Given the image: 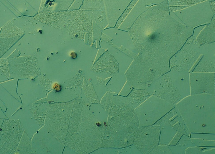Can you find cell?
Wrapping results in <instances>:
<instances>
[{"instance_id":"8","label":"cell","mask_w":215,"mask_h":154,"mask_svg":"<svg viewBox=\"0 0 215 154\" xmlns=\"http://www.w3.org/2000/svg\"><path fill=\"white\" fill-rule=\"evenodd\" d=\"M196 40L200 45L214 42V27L205 29L197 35Z\"/></svg>"},{"instance_id":"4","label":"cell","mask_w":215,"mask_h":154,"mask_svg":"<svg viewBox=\"0 0 215 154\" xmlns=\"http://www.w3.org/2000/svg\"><path fill=\"white\" fill-rule=\"evenodd\" d=\"M164 0H138L120 25L119 28L128 31L136 18L149 8L163 2Z\"/></svg>"},{"instance_id":"3","label":"cell","mask_w":215,"mask_h":154,"mask_svg":"<svg viewBox=\"0 0 215 154\" xmlns=\"http://www.w3.org/2000/svg\"><path fill=\"white\" fill-rule=\"evenodd\" d=\"M197 36L192 35L172 57L170 61V70L189 73L193 71L203 53L202 46L197 43Z\"/></svg>"},{"instance_id":"1","label":"cell","mask_w":215,"mask_h":154,"mask_svg":"<svg viewBox=\"0 0 215 154\" xmlns=\"http://www.w3.org/2000/svg\"><path fill=\"white\" fill-rule=\"evenodd\" d=\"M167 17L159 11L144 12L128 30L139 54L127 73L137 82L151 84L169 71L170 59L192 34L191 28L170 26Z\"/></svg>"},{"instance_id":"5","label":"cell","mask_w":215,"mask_h":154,"mask_svg":"<svg viewBox=\"0 0 215 154\" xmlns=\"http://www.w3.org/2000/svg\"><path fill=\"white\" fill-rule=\"evenodd\" d=\"M203 54L192 72H215V42L203 45Z\"/></svg>"},{"instance_id":"6","label":"cell","mask_w":215,"mask_h":154,"mask_svg":"<svg viewBox=\"0 0 215 154\" xmlns=\"http://www.w3.org/2000/svg\"><path fill=\"white\" fill-rule=\"evenodd\" d=\"M132 0H104L108 22L114 25Z\"/></svg>"},{"instance_id":"2","label":"cell","mask_w":215,"mask_h":154,"mask_svg":"<svg viewBox=\"0 0 215 154\" xmlns=\"http://www.w3.org/2000/svg\"><path fill=\"white\" fill-rule=\"evenodd\" d=\"M107 112L102 146L116 148L132 145L140 125L134 110L125 102L124 97L118 95L113 98Z\"/></svg>"},{"instance_id":"9","label":"cell","mask_w":215,"mask_h":154,"mask_svg":"<svg viewBox=\"0 0 215 154\" xmlns=\"http://www.w3.org/2000/svg\"><path fill=\"white\" fill-rule=\"evenodd\" d=\"M138 0H132L121 16L116 23L117 26L119 27L128 15Z\"/></svg>"},{"instance_id":"7","label":"cell","mask_w":215,"mask_h":154,"mask_svg":"<svg viewBox=\"0 0 215 154\" xmlns=\"http://www.w3.org/2000/svg\"><path fill=\"white\" fill-rule=\"evenodd\" d=\"M149 94L146 89L133 88L126 97L129 105L134 109L146 100Z\"/></svg>"}]
</instances>
